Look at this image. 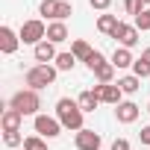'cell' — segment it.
<instances>
[{"label":"cell","instance_id":"4dcf8cb0","mask_svg":"<svg viewBox=\"0 0 150 150\" xmlns=\"http://www.w3.org/2000/svg\"><path fill=\"white\" fill-rule=\"evenodd\" d=\"M141 59H144V62H150V47H147V50L141 53Z\"/></svg>","mask_w":150,"mask_h":150},{"label":"cell","instance_id":"cb8c5ba5","mask_svg":"<svg viewBox=\"0 0 150 150\" xmlns=\"http://www.w3.org/2000/svg\"><path fill=\"white\" fill-rule=\"evenodd\" d=\"M124 9L132 15V18H138L141 12H144V6H141V0H124Z\"/></svg>","mask_w":150,"mask_h":150},{"label":"cell","instance_id":"9c48e42d","mask_svg":"<svg viewBox=\"0 0 150 150\" xmlns=\"http://www.w3.org/2000/svg\"><path fill=\"white\" fill-rule=\"evenodd\" d=\"M112 38H115V41H118L121 47H127V50H129V47H135V44H138V30L121 21V27H118V30L112 33Z\"/></svg>","mask_w":150,"mask_h":150},{"label":"cell","instance_id":"277c9868","mask_svg":"<svg viewBox=\"0 0 150 150\" xmlns=\"http://www.w3.org/2000/svg\"><path fill=\"white\" fill-rule=\"evenodd\" d=\"M21 41L24 44H41L44 38H47V27H44V21H38V18H33V21H24V27H21Z\"/></svg>","mask_w":150,"mask_h":150},{"label":"cell","instance_id":"3957f363","mask_svg":"<svg viewBox=\"0 0 150 150\" xmlns=\"http://www.w3.org/2000/svg\"><path fill=\"white\" fill-rule=\"evenodd\" d=\"M9 106H12V109H18L21 115H35V112L41 109V97H38V91H33V88H24V91L12 94Z\"/></svg>","mask_w":150,"mask_h":150},{"label":"cell","instance_id":"d6a6232c","mask_svg":"<svg viewBox=\"0 0 150 150\" xmlns=\"http://www.w3.org/2000/svg\"><path fill=\"white\" fill-rule=\"evenodd\" d=\"M147 112H150V106H147Z\"/></svg>","mask_w":150,"mask_h":150},{"label":"cell","instance_id":"83f0119b","mask_svg":"<svg viewBox=\"0 0 150 150\" xmlns=\"http://www.w3.org/2000/svg\"><path fill=\"white\" fill-rule=\"evenodd\" d=\"M88 6H91V9H100V12H103V9H109V6H112V0H88Z\"/></svg>","mask_w":150,"mask_h":150},{"label":"cell","instance_id":"e0dca14e","mask_svg":"<svg viewBox=\"0 0 150 150\" xmlns=\"http://www.w3.org/2000/svg\"><path fill=\"white\" fill-rule=\"evenodd\" d=\"M91 74L97 77V83L109 86V83H112V77H115V65H112V62H103V65H100V68H94Z\"/></svg>","mask_w":150,"mask_h":150},{"label":"cell","instance_id":"d4e9b609","mask_svg":"<svg viewBox=\"0 0 150 150\" xmlns=\"http://www.w3.org/2000/svg\"><path fill=\"white\" fill-rule=\"evenodd\" d=\"M103 62H106V56H103L100 50H94V53H91V56L86 59V65H88V71H94V68H100Z\"/></svg>","mask_w":150,"mask_h":150},{"label":"cell","instance_id":"ffe728a7","mask_svg":"<svg viewBox=\"0 0 150 150\" xmlns=\"http://www.w3.org/2000/svg\"><path fill=\"white\" fill-rule=\"evenodd\" d=\"M77 103H80V109H83V112H94L100 100H97V94H94V91H83V94L77 97Z\"/></svg>","mask_w":150,"mask_h":150},{"label":"cell","instance_id":"f1b7e54d","mask_svg":"<svg viewBox=\"0 0 150 150\" xmlns=\"http://www.w3.org/2000/svg\"><path fill=\"white\" fill-rule=\"evenodd\" d=\"M112 150H129V141L127 138H115L112 141Z\"/></svg>","mask_w":150,"mask_h":150},{"label":"cell","instance_id":"484cf974","mask_svg":"<svg viewBox=\"0 0 150 150\" xmlns=\"http://www.w3.org/2000/svg\"><path fill=\"white\" fill-rule=\"evenodd\" d=\"M135 30H150V9H144V12L135 18Z\"/></svg>","mask_w":150,"mask_h":150},{"label":"cell","instance_id":"4316f807","mask_svg":"<svg viewBox=\"0 0 150 150\" xmlns=\"http://www.w3.org/2000/svg\"><path fill=\"white\" fill-rule=\"evenodd\" d=\"M3 141H6V147H18L24 138H21L18 132H3Z\"/></svg>","mask_w":150,"mask_h":150},{"label":"cell","instance_id":"8fae6325","mask_svg":"<svg viewBox=\"0 0 150 150\" xmlns=\"http://www.w3.org/2000/svg\"><path fill=\"white\" fill-rule=\"evenodd\" d=\"M21 121H24V115H21L18 109H12V106L3 109V118H0V124H3V132H18V129H21Z\"/></svg>","mask_w":150,"mask_h":150},{"label":"cell","instance_id":"603a6c76","mask_svg":"<svg viewBox=\"0 0 150 150\" xmlns=\"http://www.w3.org/2000/svg\"><path fill=\"white\" fill-rule=\"evenodd\" d=\"M132 74H135L138 80L150 77V62H144V59H135V62H132Z\"/></svg>","mask_w":150,"mask_h":150},{"label":"cell","instance_id":"1f68e13d","mask_svg":"<svg viewBox=\"0 0 150 150\" xmlns=\"http://www.w3.org/2000/svg\"><path fill=\"white\" fill-rule=\"evenodd\" d=\"M147 3H150V0H141V6H147Z\"/></svg>","mask_w":150,"mask_h":150},{"label":"cell","instance_id":"4fadbf2b","mask_svg":"<svg viewBox=\"0 0 150 150\" xmlns=\"http://www.w3.org/2000/svg\"><path fill=\"white\" fill-rule=\"evenodd\" d=\"M115 118H118L121 124H132V121L138 118V106H135L132 100H124V103L115 109Z\"/></svg>","mask_w":150,"mask_h":150},{"label":"cell","instance_id":"52a82bcc","mask_svg":"<svg viewBox=\"0 0 150 150\" xmlns=\"http://www.w3.org/2000/svg\"><path fill=\"white\" fill-rule=\"evenodd\" d=\"M91 91L97 94V100H100V103H109V106H121V103H124V100H121V94H124V91H121L118 86H112V83H109V86H103V83H100V86H94Z\"/></svg>","mask_w":150,"mask_h":150},{"label":"cell","instance_id":"ac0fdd59","mask_svg":"<svg viewBox=\"0 0 150 150\" xmlns=\"http://www.w3.org/2000/svg\"><path fill=\"white\" fill-rule=\"evenodd\" d=\"M71 53L77 56V62H86V59H88V56H91L94 50H91V44H88V41H83V38H77V41L71 44Z\"/></svg>","mask_w":150,"mask_h":150},{"label":"cell","instance_id":"5b68a950","mask_svg":"<svg viewBox=\"0 0 150 150\" xmlns=\"http://www.w3.org/2000/svg\"><path fill=\"white\" fill-rule=\"evenodd\" d=\"M38 12H41L44 18H53V21H65L68 15H74V9H71L68 0H41Z\"/></svg>","mask_w":150,"mask_h":150},{"label":"cell","instance_id":"7402d4cb","mask_svg":"<svg viewBox=\"0 0 150 150\" xmlns=\"http://www.w3.org/2000/svg\"><path fill=\"white\" fill-rule=\"evenodd\" d=\"M24 150H47V141L41 135H27L24 138Z\"/></svg>","mask_w":150,"mask_h":150},{"label":"cell","instance_id":"5bb4252c","mask_svg":"<svg viewBox=\"0 0 150 150\" xmlns=\"http://www.w3.org/2000/svg\"><path fill=\"white\" fill-rule=\"evenodd\" d=\"M65 38H68V27H65V21H53V24H47V41L62 44Z\"/></svg>","mask_w":150,"mask_h":150},{"label":"cell","instance_id":"9a60e30c","mask_svg":"<svg viewBox=\"0 0 150 150\" xmlns=\"http://www.w3.org/2000/svg\"><path fill=\"white\" fill-rule=\"evenodd\" d=\"M118 27H121V21H118L115 15H100V18H97V30H100L103 35H112Z\"/></svg>","mask_w":150,"mask_h":150},{"label":"cell","instance_id":"44dd1931","mask_svg":"<svg viewBox=\"0 0 150 150\" xmlns=\"http://www.w3.org/2000/svg\"><path fill=\"white\" fill-rule=\"evenodd\" d=\"M74 65H77L74 53H59L56 56V71H74Z\"/></svg>","mask_w":150,"mask_h":150},{"label":"cell","instance_id":"7a4b0ae2","mask_svg":"<svg viewBox=\"0 0 150 150\" xmlns=\"http://www.w3.org/2000/svg\"><path fill=\"white\" fill-rule=\"evenodd\" d=\"M53 83H56V68H53V65H35V68L27 71V86H30L33 91L47 88V86H53Z\"/></svg>","mask_w":150,"mask_h":150},{"label":"cell","instance_id":"f546056e","mask_svg":"<svg viewBox=\"0 0 150 150\" xmlns=\"http://www.w3.org/2000/svg\"><path fill=\"white\" fill-rule=\"evenodd\" d=\"M138 138H141V144H147V147H150V127H141Z\"/></svg>","mask_w":150,"mask_h":150},{"label":"cell","instance_id":"2e32d148","mask_svg":"<svg viewBox=\"0 0 150 150\" xmlns=\"http://www.w3.org/2000/svg\"><path fill=\"white\" fill-rule=\"evenodd\" d=\"M135 59H132V53L127 50V47H115V53H112V65L115 68H129Z\"/></svg>","mask_w":150,"mask_h":150},{"label":"cell","instance_id":"6da1fadb","mask_svg":"<svg viewBox=\"0 0 150 150\" xmlns=\"http://www.w3.org/2000/svg\"><path fill=\"white\" fill-rule=\"evenodd\" d=\"M83 115H86V112L80 109L77 100H71V97L56 100V118H59V124H62L65 129H74V132L86 129V127H83Z\"/></svg>","mask_w":150,"mask_h":150},{"label":"cell","instance_id":"30bf717a","mask_svg":"<svg viewBox=\"0 0 150 150\" xmlns=\"http://www.w3.org/2000/svg\"><path fill=\"white\" fill-rule=\"evenodd\" d=\"M18 44H21V35L18 33H12L9 27H0V50H3L6 56H12L18 50Z\"/></svg>","mask_w":150,"mask_h":150},{"label":"cell","instance_id":"ba28073f","mask_svg":"<svg viewBox=\"0 0 150 150\" xmlns=\"http://www.w3.org/2000/svg\"><path fill=\"white\" fill-rule=\"evenodd\" d=\"M74 144H77V150H100L103 138H100V132H94V129H80L77 138H74Z\"/></svg>","mask_w":150,"mask_h":150},{"label":"cell","instance_id":"d6986e66","mask_svg":"<svg viewBox=\"0 0 150 150\" xmlns=\"http://www.w3.org/2000/svg\"><path fill=\"white\" fill-rule=\"evenodd\" d=\"M118 88H121L124 94H135V91L141 88V80L135 77V74H129V77H121V80H118Z\"/></svg>","mask_w":150,"mask_h":150},{"label":"cell","instance_id":"8992f818","mask_svg":"<svg viewBox=\"0 0 150 150\" xmlns=\"http://www.w3.org/2000/svg\"><path fill=\"white\" fill-rule=\"evenodd\" d=\"M35 132L41 138H56L62 132V124L59 118H50V115H35Z\"/></svg>","mask_w":150,"mask_h":150},{"label":"cell","instance_id":"7c38bea8","mask_svg":"<svg viewBox=\"0 0 150 150\" xmlns=\"http://www.w3.org/2000/svg\"><path fill=\"white\" fill-rule=\"evenodd\" d=\"M56 44L53 41H41V44H35V59H38V65H47V62H56Z\"/></svg>","mask_w":150,"mask_h":150}]
</instances>
